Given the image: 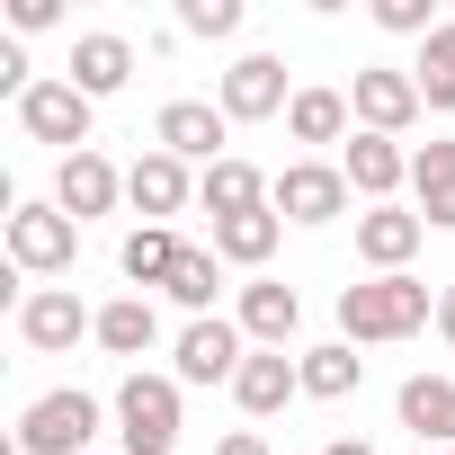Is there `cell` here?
Masks as SVG:
<instances>
[{
  "instance_id": "4dcf8cb0",
  "label": "cell",
  "mask_w": 455,
  "mask_h": 455,
  "mask_svg": "<svg viewBox=\"0 0 455 455\" xmlns=\"http://www.w3.org/2000/svg\"><path fill=\"white\" fill-rule=\"evenodd\" d=\"M54 19H63L54 0H10V28H19V36H36V28H54Z\"/></svg>"
},
{
  "instance_id": "8992f818",
  "label": "cell",
  "mask_w": 455,
  "mask_h": 455,
  "mask_svg": "<svg viewBox=\"0 0 455 455\" xmlns=\"http://www.w3.org/2000/svg\"><path fill=\"white\" fill-rule=\"evenodd\" d=\"M19 125H28V143H63V161H72V152H90L99 99H81L72 81H36V90L19 99Z\"/></svg>"
},
{
  "instance_id": "ac0fdd59",
  "label": "cell",
  "mask_w": 455,
  "mask_h": 455,
  "mask_svg": "<svg viewBox=\"0 0 455 455\" xmlns=\"http://www.w3.org/2000/svg\"><path fill=\"white\" fill-rule=\"evenodd\" d=\"M277 196V179L259 170V161H242V152H223L214 170H196V205L223 223V214H251V205H268Z\"/></svg>"
},
{
  "instance_id": "1f68e13d",
  "label": "cell",
  "mask_w": 455,
  "mask_h": 455,
  "mask_svg": "<svg viewBox=\"0 0 455 455\" xmlns=\"http://www.w3.org/2000/svg\"><path fill=\"white\" fill-rule=\"evenodd\" d=\"M214 455H277V446H268V437H259V428H233V437H223V446H214Z\"/></svg>"
},
{
  "instance_id": "484cf974",
  "label": "cell",
  "mask_w": 455,
  "mask_h": 455,
  "mask_svg": "<svg viewBox=\"0 0 455 455\" xmlns=\"http://www.w3.org/2000/svg\"><path fill=\"white\" fill-rule=\"evenodd\" d=\"M179 233H170V223H134V233H125V251H116V268L134 277V286H170V268H179Z\"/></svg>"
},
{
  "instance_id": "4fadbf2b",
  "label": "cell",
  "mask_w": 455,
  "mask_h": 455,
  "mask_svg": "<svg viewBox=\"0 0 455 455\" xmlns=\"http://www.w3.org/2000/svg\"><path fill=\"white\" fill-rule=\"evenodd\" d=\"M116 196H125V170H116L108 152H72V161L54 170V205H63L72 223H90V214H116Z\"/></svg>"
},
{
  "instance_id": "3957f363",
  "label": "cell",
  "mask_w": 455,
  "mask_h": 455,
  "mask_svg": "<svg viewBox=\"0 0 455 455\" xmlns=\"http://www.w3.org/2000/svg\"><path fill=\"white\" fill-rule=\"evenodd\" d=\"M99 393H81V384H63V393H36L28 402V419H19V455H81L90 437H99Z\"/></svg>"
},
{
  "instance_id": "4316f807",
  "label": "cell",
  "mask_w": 455,
  "mask_h": 455,
  "mask_svg": "<svg viewBox=\"0 0 455 455\" xmlns=\"http://www.w3.org/2000/svg\"><path fill=\"white\" fill-rule=\"evenodd\" d=\"M179 313H196V322H214V295H223V259L214 251H179V268H170V286H161Z\"/></svg>"
},
{
  "instance_id": "d6986e66",
  "label": "cell",
  "mask_w": 455,
  "mask_h": 455,
  "mask_svg": "<svg viewBox=\"0 0 455 455\" xmlns=\"http://www.w3.org/2000/svg\"><path fill=\"white\" fill-rule=\"evenodd\" d=\"M411 196H419L428 233H455V134H437V143L411 152Z\"/></svg>"
},
{
  "instance_id": "52a82bcc",
  "label": "cell",
  "mask_w": 455,
  "mask_h": 455,
  "mask_svg": "<svg viewBox=\"0 0 455 455\" xmlns=\"http://www.w3.org/2000/svg\"><path fill=\"white\" fill-rule=\"evenodd\" d=\"M348 196H357V188H348V170H339V161H286L268 205H277L286 223H339V214H348Z\"/></svg>"
},
{
  "instance_id": "44dd1931",
  "label": "cell",
  "mask_w": 455,
  "mask_h": 455,
  "mask_svg": "<svg viewBox=\"0 0 455 455\" xmlns=\"http://www.w3.org/2000/svg\"><path fill=\"white\" fill-rule=\"evenodd\" d=\"M63 81H72L81 99H116V90L134 81V45L99 28V36H81V45H72V72H63Z\"/></svg>"
},
{
  "instance_id": "277c9868",
  "label": "cell",
  "mask_w": 455,
  "mask_h": 455,
  "mask_svg": "<svg viewBox=\"0 0 455 455\" xmlns=\"http://www.w3.org/2000/svg\"><path fill=\"white\" fill-rule=\"evenodd\" d=\"M81 259V223L63 205H10V268L19 277H72Z\"/></svg>"
},
{
  "instance_id": "9c48e42d",
  "label": "cell",
  "mask_w": 455,
  "mask_h": 455,
  "mask_svg": "<svg viewBox=\"0 0 455 455\" xmlns=\"http://www.w3.org/2000/svg\"><path fill=\"white\" fill-rule=\"evenodd\" d=\"M214 108L233 116V125H259V116H286V108H295V90H286V63H277V54H242L233 72H223Z\"/></svg>"
},
{
  "instance_id": "d4e9b609",
  "label": "cell",
  "mask_w": 455,
  "mask_h": 455,
  "mask_svg": "<svg viewBox=\"0 0 455 455\" xmlns=\"http://www.w3.org/2000/svg\"><path fill=\"white\" fill-rule=\"evenodd\" d=\"M295 366H304V393H313V402H348V393L366 384V357H357L348 339H322V348H304Z\"/></svg>"
},
{
  "instance_id": "30bf717a",
  "label": "cell",
  "mask_w": 455,
  "mask_h": 455,
  "mask_svg": "<svg viewBox=\"0 0 455 455\" xmlns=\"http://www.w3.org/2000/svg\"><path fill=\"white\" fill-rule=\"evenodd\" d=\"M348 108H357V134H393V143H402V125H411L428 99H419V81H411V72L366 63V72H357V90H348Z\"/></svg>"
},
{
  "instance_id": "f1b7e54d",
  "label": "cell",
  "mask_w": 455,
  "mask_h": 455,
  "mask_svg": "<svg viewBox=\"0 0 455 455\" xmlns=\"http://www.w3.org/2000/svg\"><path fill=\"white\" fill-rule=\"evenodd\" d=\"M179 28H188V36H233V28H242V0H188Z\"/></svg>"
},
{
  "instance_id": "7402d4cb",
  "label": "cell",
  "mask_w": 455,
  "mask_h": 455,
  "mask_svg": "<svg viewBox=\"0 0 455 455\" xmlns=\"http://www.w3.org/2000/svg\"><path fill=\"white\" fill-rule=\"evenodd\" d=\"M393 411H402V428H411L419 446H428V437L455 446V384H446V375H411V384L393 393Z\"/></svg>"
},
{
  "instance_id": "7a4b0ae2",
  "label": "cell",
  "mask_w": 455,
  "mask_h": 455,
  "mask_svg": "<svg viewBox=\"0 0 455 455\" xmlns=\"http://www.w3.org/2000/svg\"><path fill=\"white\" fill-rule=\"evenodd\" d=\"M116 437H125V455H179V375L134 366L116 384Z\"/></svg>"
},
{
  "instance_id": "6da1fadb",
  "label": "cell",
  "mask_w": 455,
  "mask_h": 455,
  "mask_svg": "<svg viewBox=\"0 0 455 455\" xmlns=\"http://www.w3.org/2000/svg\"><path fill=\"white\" fill-rule=\"evenodd\" d=\"M437 322V295L402 268V277H357V286H339V339L348 348H375V339H411V331H428Z\"/></svg>"
},
{
  "instance_id": "cb8c5ba5",
  "label": "cell",
  "mask_w": 455,
  "mask_h": 455,
  "mask_svg": "<svg viewBox=\"0 0 455 455\" xmlns=\"http://www.w3.org/2000/svg\"><path fill=\"white\" fill-rule=\"evenodd\" d=\"M152 339H161L152 295H116V304H99V348H108V357H143Z\"/></svg>"
},
{
  "instance_id": "83f0119b",
  "label": "cell",
  "mask_w": 455,
  "mask_h": 455,
  "mask_svg": "<svg viewBox=\"0 0 455 455\" xmlns=\"http://www.w3.org/2000/svg\"><path fill=\"white\" fill-rule=\"evenodd\" d=\"M375 28H384V36H419V45H428L446 19L428 10V0H375Z\"/></svg>"
},
{
  "instance_id": "8fae6325",
  "label": "cell",
  "mask_w": 455,
  "mask_h": 455,
  "mask_svg": "<svg viewBox=\"0 0 455 455\" xmlns=\"http://www.w3.org/2000/svg\"><path fill=\"white\" fill-rule=\"evenodd\" d=\"M223 134H233V116H223L214 99H170L161 116H152V143L161 152H179V161H223Z\"/></svg>"
},
{
  "instance_id": "5b68a950",
  "label": "cell",
  "mask_w": 455,
  "mask_h": 455,
  "mask_svg": "<svg viewBox=\"0 0 455 455\" xmlns=\"http://www.w3.org/2000/svg\"><path fill=\"white\" fill-rule=\"evenodd\" d=\"M19 339H28L36 357H63V348L99 339V313H90L72 286H28V295H19Z\"/></svg>"
},
{
  "instance_id": "836d02e7",
  "label": "cell",
  "mask_w": 455,
  "mask_h": 455,
  "mask_svg": "<svg viewBox=\"0 0 455 455\" xmlns=\"http://www.w3.org/2000/svg\"><path fill=\"white\" fill-rule=\"evenodd\" d=\"M322 455H375V446H366V437H331Z\"/></svg>"
},
{
  "instance_id": "7c38bea8",
  "label": "cell",
  "mask_w": 455,
  "mask_h": 455,
  "mask_svg": "<svg viewBox=\"0 0 455 455\" xmlns=\"http://www.w3.org/2000/svg\"><path fill=\"white\" fill-rule=\"evenodd\" d=\"M419 242H428V223H419L411 205H366V214H357V259H366L375 277H402Z\"/></svg>"
},
{
  "instance_id": "603a6c76",
  "label": "cell",
  "mask_w": 455,
  "mask_h": 455,
  "mask_svg": "<svg viewBox=\"0 0 455 455\" xmlns=\"http://www.w3.org/2000/svg\"><path fill=\"white\" fill-rule=\"evenodd\" d=\"M348 125H357V108H348V90H295V108H286V134L295 143H348Z\"/></svg>"
},
{
  "instance_id": "e0dca14e",
  "label": "cell",
  "mask_w": 455,
  "mask_h": 455,
  "mask_svg": "<svg viewBox=\"0 0 455 455\" xmlns=\"http://www.w3.org/2000/svg\"><path fill=\"white\" fill-rule=\"evenodd\" d=\"M295 393H304V366H295L286 348H251V357H242V375H233V402H242L251 419H277Z\"/></svg>"
},
{
  "instance_id": "ba28073f",
  "label": "cell",
  "mask_w": 455,
  "mask_h": 455,
  "mask_svg": "<svg viewBox=\"0 0 455 455\" xmlns=\"http://www.w3.org/2000/svg\"><path fill=\"white\" fill-rule=\"evenodd\" d=\"M170 357H179V366H170L179 384H233L242 357H251V339H242V322H223V313H214V322H188Z\"/></svg>"
},
{
  "instance_id": "f546056e",
  "label": "cell",
  "mask_w": 455,
  "mask_h": 455,
  "mask_svg": "<svg viewBox=\"0 0 455 455\" xmlns=\"http://www.w3.org/2000/svg\"><path fill=\"white\" fill-rule=\"evenodd\" d=\"M419 81H455V19H446V28L419 45Z\"/></svg>"
},
{
  "instance_id": "5bb4252c",
  "label": "cell",
  "mask_w": 455,
  "mask_h": 455,
  "mask_svg": "<svg viewBox=\"0 0 455 455\" xmlns=\"http://www.w3.org/2000/svg\"><path fill=\"white\" fill-rule=\"evenodd\" d=\"M339 170H348V188H357L366 205H393V188L411 179V152H402L393 134H348V143H339Z\"/></svg>"
},
{
  "instance_id": "ffe728a7",
  "label": "cell",
  "mask_w": 455,
  "mask_h": 455,
  "mask_svg": "<svg viewBox=\"0 0 455 455\" xmlns=\"http://www.w3.org/2000/svg\"><path fill=\"white\" fill-rule=\"evenodd\" d=\"M286 242V214L277 205H251V214H223L214 223V259H233V268H268Z\"/></svg>"
},
{
  "instance_id": "d6a6232c",
  "label": "cell",
  "mask_w": 455,
  "mask_h": 455,
  "mask_svg": "<svg viewBox=\"0 0 455 455\" xmlns=\"http://www.w3.org/2000/svg\"><path fill=\"white\" fill-rule=\"evenodd\" d=\"M437 331H446V348H455V286H437Z\"/></svg>"
},
{
  "instance_id": "2e32d148",
  "label": "cell",
  "mask_w": 455,
  "mask_h": 455,
  "mask_svg": "<svg viewBox=\"0 0 455 455\" xmlns=\"http://www.w3.org/2000/svg\"><path fill=\"white\" fill-rule=\"evenodd\" d=\"M233 322H242V339H251V348H286V339L304 331V295H295V286H277V277H251Z\"/></svg>"
},
{
  "instance_id": "9a60e30c",
  "label": "cell",
  "mask_w": 455,
  "mask_h": 455,
  "mask_svg": "<svg viewBox=\"0 0 455 455\" xmlns=\"http://www.w3.org/2000/svg\"><path fill=\"white\" fill-rule=\"evenodd\" d=\"M125 196H134V214H143V223H170V214L196 196V179H188V161H179V152H161V143H152V152L125 170Z\"/></svg>"
}]
</instances>
